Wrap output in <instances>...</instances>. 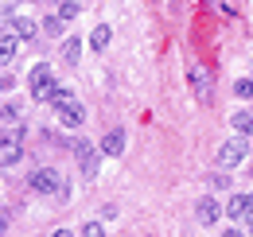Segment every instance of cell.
<instances>
[{"label":"cell","instance_id":"6da1fadb","mask_svg":"<svg viewBox=\"0 0 253 237\" xmlns=\"http://www.w3.org/2000/svg\"><path fill=\"white\" fill-rule=\"evenodd\" d=\"M28 86H32V97L35 101H51V93L59 89V82H55V74H51V66L47 62H35L32 66V74H28Z\"/></svg>","mask_w":253,"mask_h":237},{"label":"cell","instance_id":"7a4b0ae2","mask_svg":"<svg viewBox=\"0 0 253 237\" xmlns=\"http://www.w3.org/2000/svg\"><path fill=\"white\" fill-rule=\"evenodd\" d=\"M70 148H74V156H78V171H82L86 179H94L97 167H101V148H94V144H90V140H82V136H78Z\"/></svg>","mask_w":253,"mask_h":237},{"label":"cell","instance_id":"3957f363","mask_svg":"<svg viewBox=\"0 0 253 237\" xmlns=\"http://www.w3.org/2000/svg\"><path fill=\"white\" fill-rule=\"evenodd\" d=\"M187 78H191V93H195L203 105H211V101H214V82H211V70H203V66H191Z\"/></svg>","mask_w":253,"mask_h":237},{"label":"cell","instance_id":"277c9868","mask_svg":"<svg viewBox=\"0 0 253 237\" xmlns=\"http://www.w3.org/2000/svg\"><path fill=\"white\" fill-rule=\"evenodd\" d=\"M242 159H246V140L242 136H230L218 148V167H238Z\"/></svg>","mask_w":253,"mask_h":237},{"label":"cell","instance_id":"5b68a950","mask_svg":"<svg viewBox=\"0 0 253 237\" xmlns=\"http://www.w3.org/2000/svg\"><path fill=\"white\" fill-rule=\"evenodd\" d=\"M28 183H32V191H39V195H55L63 179H59V171H51V167H35Z\"/></svg>","mask_w":253,"mask_h":237},{"label":"cell","instance_id":"8992f818","mask_svg":"<svg viewBox=\"0 0 253 237\" xmlns=\"http://www.w3.org/2000/svg\"><path fill=\"white\" fill-rule=\"evenodd\" d=\"M195 214H199V222H203V226H214V222H218L222 214H226V206H222L218 198L203 195V198H199V206H195Z\"/></svg>","mask_w":253,"mask_h":237},{"label":"cell","instance_id":"52a82bcc","mask_svg":"<svg viewBox=\"0 0 253 237\" xmlns=\"http://www.w3.org/2000/svg\"><path fill=\"white\" fill-rule=\"evenodd\" d=\"M226 214H230V222H250L253 218V195H230V202H226Z\"/></svg>","mask_w":253,"mask_h":237},{"label":"cell","instance_id":"ba28073f","mask_svg":"<svg viewBox=\"0 0 253 237\" xmlns=\"http://www.w3.org/2000/svg\"><path fill=\"white\" fill-rule=\"evenodd\" d=\"M125 128H109L105 132V140H101V156H121L125 152Z\"/></svg>","mask_w":253,"mask_h":237},{"label":"cell","instance_id":"9c48e42d","mask_svg":"<svg viewBox=\"0 0 253 237\" xmlns=\"http://www.w3.org/2000/svg\"><path fill=\"white\" fill-rule=\"evenodd\" d=\"M20 156H24V148H20V140H4V148H0V163L12 171L16 163H20Z\"/></svg>","mask_w":253,"mask_h":237},{"label":"cell","instance_id":"30bf717a","mask_svg":"<svg viewBox=\"0 0 253 237\" xmlns=\"http://www.w3.org/2000/svg\"><path fill=\"white\" fill-rule=\"evenodd\" d=\"M78 59H82V39H78V35L63 39V62L66 66H78Z\"/></svg>","mask_w":253,"mask_h":237},{"label":"cell","instance_id":"8fae6325","mask_svg":"<svg viewBox=\"0 0 253 237\" xmlns=\"http://www.w3.org/2000/svg\"><path fill=\"white\" fill-rule=\"evenodd\" d=\"M109 39H113V28H109V24H97V28L90 31V47H94V51H105Z\"/></svg>","mask_w":253,"mask_h":237},{"label":"cell","instance_id":"7c38bea8","mask_svg":"<svg viewBox=\"0 0 253 237\" xmlns=\"http://www.w3.org/2000/svg\"><path fill=\"white\" fill-rule=\"evenodd\" d=\"M234 124V132H242V136H253V109H242V113H234L230 117Z\"/></svg>","mask_w":253,"mask_h":237},{"label":"cell","instance_id":"4fadbf2b","mask_svg":"<svg viewBox=\"0 0 253 237\" xmlns=\"http://www.w3.org/2000/svg\"><path fill=\"white\" fill-rule=\"evenodd\" d=\"M47 105H51L55 113H63V109H70V105H74V93H70L66 86H59L55 93H51V101H47Z\"/></svg>","mask_w":253,"mask_h":237},{"label":"cell","instance_id":"5bb4252c","mask_svg":"<svg viewBox=\"0 0 253 237\" xmlns=\"http://www.w3.org/2000/svg\"><path fill=\"white\" fill-rule=\"evenodd\" d=\"M16 51H20V35H16V31H4V39H0V55H4V62L16 59Z\"/></svg>","mask_w":253,"mask_h":237},{"label":"cell","instance_id":"9a60e30c","mask_svg":"<svg viewBox=\"0 0 253 237\" xmlns=\"http://www.w3.org/2000/svg\"><path fill=\"white\" fill-rule=\"evenodd\" d=\"M59 120H63L66 128H78V124H82V120H86V109H82V105H78V101H74V105H70V109H63V113H59Z\"/></svg>","mask_w":253,"mask_h":237},{"label":"cell","instance_id":"2e32d148","mask_svg":"<svg viewBox=\"0 0 253 237\" xmlns=\"http://www.w3.org/2000/svg\"><path fill=\"white\" fill-rule=\"evenodd\" d=\"M12 31H16L20 39H32L39 28H35V20H32V16H16V20H12Z\"/></svg>","mask_w":253,"mask_h":237},{"label":"cell","instance_id":"e0dca14e","mask_svg":"<svg viewBox=\"0 0 253 237\" xmlns=\"http://www.w3.org/2000/svg\"><path fill=\"white\" fill-rule=\"evenodd\" d=\"M59 16H63L66 24L78 20V16H82V4H78V0H59Z\"/></svg>","mask_w":253,"mask_h":237},{"label":"cell","instance_id":"ac0fdd59","mask_svg":"<svg viewBox=\"0 0 253 237\" xmlns=\"http://www.w3.org/2000/svg\"><path fill=\"white\" fill-rule=\"evenodd\" d=\"M63 16H59V12H55V16H47V20H43V35H63Z\"/></svg>","mask_w":253,"mask_h":237},{"label":"cell","instance_id":"d6986e66","mask_svg":"<svg viewBox=\"0 0 253 237\" xmlns=\"http://www.w3.org/2000/svg\"><path fill=\"white\" fill-rule=\"evenodd\" d=\"M82 237H105V226H101V222H86V226H82Z\"/></svg>","mask_w":253,"mask_h":237},{"label":"cell","instance_id":"ffe728a7","mask_svg":"<svg viewBox=\"0 0 253 237\" xmlns=\"http://www.w3.org/2000/svg\"><path fill=\"white\" fill-rule=\"evenodd\" d=\"M234 93H238V97H250V101H253V78H242V82L234 86Z\"/></svg>","mask_w":253,"mask_h":237},{"label":"cell","instance_id":"44dd1931","mask_svg":"<svg viewBox=\"0 0 253 237\" xmlns=\"http://www.w3.org/2000/svg\"><path fill=\"white\" fill-rule=\"evenodd\" d=\"M12 120H20V105L16 101H4V124H12Z\"/></svg>","mask_w":253,"mask_h":237},{"label":"cell","instance_id":"7402d4cb","mask_svg":"<svg viewBox=\"0 0 253 237\" xmlns=\"http://www.w3.org/2000/svg\"><path fill=\"white\" fill-rule=\"evenodd\" d=\"M211 187H230V175H226V171H214V175H211Z\"/></svg>","mask_w":253,"mask_h":237},{"label":"cell","instance_id":"603a6c76","mask_svg":"<svg viewBox=\"0 0 253 237\" xmlns=\"http://www.w3.org/2000/svg\"><path fill=\"white\" fill-rule=\"evenodd\" d=\"M55 198H59V202H66V198H70V183H66V179L59 183V191H55Z\"/></svg>","mask_w":253,"mask_h":237},{"label":"cell","instance_id":"cb8c5ba5","mask_svg":"<svg viewBox=\"0 0 253 237\" xmlns=\"http://www.w3.org/2000/svg\"><path fill=\"white\" fill-rule=\"evenodd\" d=\"M51 237H70V230H55V234H51Z\"/></svg>","mask_w":253,"mask_h":237},{"label":"cell","instance_id":"d4e9b609","mask_svg":"<svg viewBox=\"0 0 253 237\" xmlns=\"http://www.w3.org/2000/svg\"><path fill=\"white\" fill-rule=\"evenodd\" d=\"M222 237H242V234H238V230H226V234H222Z\"/></svg>","mask_w":253,"mask_h":237},{"label":"cell","instance_id":"484cf974","mask_svg":"<svg viewBox=\"0 0 253 237\" xmlns=\"http://www.w3.org/2000/svg\"><path fill=\"white\" fill-rule=\"evenodd\" d=\"M250 237H253V218H250Z\"/></svg>","mask_w":253,"mask_h":237},{"label":"cell","instance_id":"4316f807","mask_svg":"<svg viewBox=\"0 0 253 237\" xmlns=\"http://www.w3.org/2000/svg\"><path fill=\"white\" fill-rule=\"evenodd\" d=\"M250 179H253V167H250Z\"/></svg>","mask_w":253,"mask_h":237}]
</instances>
